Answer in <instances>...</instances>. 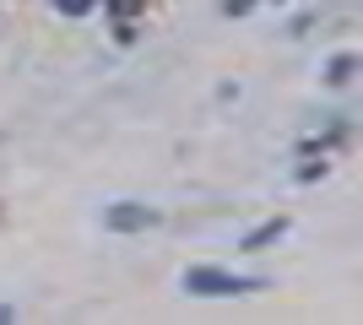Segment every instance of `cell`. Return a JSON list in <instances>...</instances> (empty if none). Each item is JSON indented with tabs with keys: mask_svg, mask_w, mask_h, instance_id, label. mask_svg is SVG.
I'll return each mask as SVG.
<instances>
[{
	"mask_svg": "<svg viewBox=\"0 0 363 325\" xmlns=\"http://www.w3.org/2000/svg\"><path fill=\"white\" fill-rule=\"evenodd\" d=\"M179 282L190 298H244L266 287V277H239V271H223V266H190Z\"/></svg>",
	"mask_w": 363,
	"mask_h": 325,
	"instance_id": "1",
	"label": "cell"
},
{
	"mask_svg": "<svg viewBox=\"0 0 363 325\" xmlns=\"http://www.w3.org/2000/svg\"><path fill=\"white\" fill-rule=\"evenodd\" d=\"M282 233H288V222H266V228H255L250 239H244V249H266V244H277Z\"/></svg>",
	"mask_w": 363,
	"mask_h": 325,
	"instance_id": "3",
	"label": "cell"
},
{
	"mask_svg": "<svg viewBox=\"0 0 363 325\" xmlns=\"http://www.w3.org/2000/svg\"><path fill=\"white\" fill-rule=\"evenodd\" d=\"M55 11H65V16H87V11H92V0H55Z\"/></svg>",
	"mask_w": 363,
	"mask_h": 325,
	"instance_id": "5",
	"label": "cell"
},
{
	"mask_svg": "<svg viewBox=\"0 0 363 325\" xmlns=\"http://www.w3.org/2000/svg\"><path fill=\"white\" fill-rule=\"evenodd\" d=\"M352 71H358V60H352V55H336L331 71H325V81H336V87H342V81H352Z\"/></svg>",
	"mask_w": 363,
	"mask_h": 325,
	"instance_id": "4",
	"label": "cell"
},
{
	"mask_svg": "<svg viewBox=\"0 0 363 325\" xmlns=\"http://www.w3.org/2000/svg\"><path fill=\"white\" fill-rule=\"evenodd\" d=\"M104 222L114 233H141V228H152L157 222V212L152 206H141V201H114V206H104Z\"/></svg>",
	"mask_w": 363,
	"mask_h": 325,
	"instance_id": "2",
	"label": "cell"
}]
</instances>
